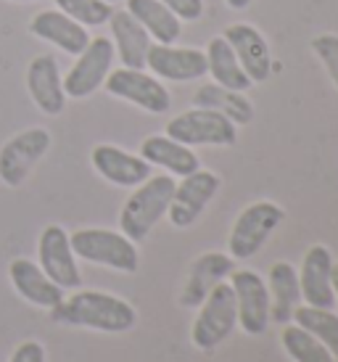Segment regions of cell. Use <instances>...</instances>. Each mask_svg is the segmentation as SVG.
Listing matches in <instances>:
<instances>
[{"mask_svg": "<svg viewBox=\"0 0 338 362\" xmlns=\"http://www.w3.org/2000/svg\"><path fill=\"white\" fill-rule=\"evenodd\" d=\"M167 135L172 141L182 143V146H233L238 141V127L211 109H193L177 114L175 119L167 122Z\"/></svg>", "mask_w": 338, "mask_h": 362, "instance_id": "6", "label": "cell"}, {"mask_svg": "<svg viewBox=\"0 0 338 362\" xmlns=\"http://www.w3.org/2000/svg\"><path fill=\"white\" fill-rule=\"evenodd\" d=\"M140 156L148 161L151 167H161V170H167L169 175H177V177L196 172L201 164L190 146L172 141L169 135H148L140 143Z\"/></svg>", "mask_w": 338, "mask_h": 362, "instance_id": "22", "label": "cell"}, {"mask_svg": "<svg viewBox=\"0 0 338 362\" xmlns=\"http://www.w3.org/2000/svg\"><path fill=\"white\" fill-rule=\"evenodd\" d=\"M201 310L193 320L190 339L201 352H211L228 339L233 328L238 325V310H235V293L230 283H217L209 296L199 304Z\"/></svg>", "mask_w": 338, "mask_h": 362, "instance_id": "4", "label": "cell"}, {"mask_svg": "<svg viewBox=\"0 0 338 362\" xmlns=\"http://www.w3.org/2000/svg\"><path fill=\"white\" fill-rule=\"evenodd\" d=\"M146 66L159 80H169V82L201 80L206 74V53L199 51V48H177V45L151 42Z\"/></svg>", "mask_w": 338, "mask_h": 362, "instance_id": "13", "label": "cell"}, {"mask_svg": "<svg viewBox=\"0 0 338 362\" xmlns=\"http://www.w3.org/2000/svg\"><path fill=\"white\" fill-rule=\"evenodd\" d=\"M330 286H333V296L338 299V262H333V270H330Z\"/></svg>", "mask_w": 338, "mask_h": 362, "instance_id": "34", "label": "cell"}, {"mask_svg": "<svg viewBox=\"0 0 338 362\" xmlns=\"http://www.w3.org/2000/svg\"><path fill=\"white\" fill-rule=\"evenodd\" d=\"M193 103L199 109H211L217 111V114H222V117H228L235 127L238 124H249L254 119V103L243 93L228 90V88H222L217 82L201 85L199 90H196V95H193Z\"/></svg>", "mask_w": 338, "mask_h": 362, "instance_id": "26", "label": "cell"}, {"mask_svg": "<svg viewBox=\"0 0 338 362\" xmlns=\"http://www.w3.org/2000/svg\"><path fill=\"white\" fill-rule=\"evenodd\" d=\"M286 220L283 206L275 202H254L240 211L228 238V249L233 259H251L267 243V238Z\"/></svg>", "mask_w": 338, "mask_h": 362, "instance_id": "5", "label": "cell"}, {"mask_svg": "<svg viewBox=\"0 0 338 362\" xmlns=\"http://www.w3.org/2000/svg\"><path fill=\"white\" fill-rule=\"evenodd\" d=\"M180 21H199L204 16V0H159Z\"/></svg>", "mask_w": 338, "mask_h": 362, "instance_id": "31", "label": "cell"}, {"mask_svg": "<svg viewBox=\"0 0 338 362\" xmlns=\"http://www.w3.org/2000/svg\"><path fill=\"white\" fill-rule=\"evenodd\" d=\"M225 3H228L233 11H246L251 3H254V0H225Z\"/></svg>", "mask_w": 338, "mask_h": 362, "instance_id": "33", "label": "cell"}, {"mask_svg": "<svg viewBox=\"0 0 338 362\" xmlns=\"http://www.w3.org/2000/svg\"><path fill=\"white\" fill-rule=\"evenodd\" d=\"M233 275V293H235V310L238 325L249 336H262L269 325V291L262 275L254 270H238Z\"/></svg>", "mask_w": 338, "mask_h": 362, "instance_id": "12", "label": "cell"}, {"mask_svg": "<svg viewBox=\"0 0 338 362\" xmlns=\"http://www.w3.org/2000/svg\"><path fill=\"white\" fill-rule=\"evenodd\" d=\"M219 185H222L219 175L201 170V167L185 175L180 182H175V193H172V202H169L167 209L169 222L175 228H190L204 214L211 199L217 196Z\"/></svg>", "mask_w": 338, "mask_h": 362, "instance_id": "9", "label": "cell"}, {"mask_svg": "<svg viewBox=\"0 0 338 362\" xmlns=\"http://www.w3.org/2000/svg\"><path fill=\"white\" fill-rule=\"evenodd\" d=\"M56 6L69 19L80 21L82 27H100L114 13L111 3H103V0H56Z\"/></svg>", "mask_w": 338, "mask_h": 362, "instance_id": "29", "label": "cell"}, {"mask_svg": "<svg viewBox=\"0 0 338 362\" xmlns=\"http://www.w3.org/2000/svg\"><path fill=\"white\" fill-rule=\"evenodd\" d=\"M330 270H333V257L325 246H309L304 259H301V267H298V291H301V299L309 304V307H322V310H330L336 304V296H333V286H330Z\"/></svg>", "mask_w": 338, "mask_h": 362, "instance_id": "15", "label": "cell"}, {"mask_svg": "<svg viewBox=\"0 0 338 362\" xmlns=\"http://www.w3.org/2000/svg\"><path fill=\"white\" fill-rule=\"evenodd\" d=\"M50 317L61 325L90 328L100 333H124L135 328L138 312L129 302L103 291H74L59 307L50 310Z\"/></svg>", "mask_w": 338, "mask_h": 362, "instance_id": "1", "label": "cell"}, {"mask_svg": "<svg viewBox=\"0 0 338 362\" xmlns=\"http://www.w3.org/2000/svg\"><path fill=\"white\" fill-rule=\"evenodd\" d=\"M293 320L309 331L317 339L333 357H338V315L333 310H322V307H296L293 310Z\"/></svg>", "mask_w": 338, "mask_h": 362, "instance_id": "27", "label": "cell"}, {"mask_svg": "<svg viewBox=\"0 0 338 362\" xmlns=\"http://www.w3.org/2000/svg\"><path fill=\"white\" fill-rule=\"evenodd\" d=\"M50 132L45 127H30V130L13 135L0 148V182L8 188H19L30 177L35 164L48 153Z\"/></svg>", "mask_w": 338, "mask_h": 362, "instance_id": "8", "label": "cell"}, {"mask_svg": "<svg viewBox=\"0 0 338 362\" xmlns=\"http://www.w3.org/2000/svg\"><path fill=\"white\" fill-rule=\"evenodd\" d=\"M37 259H40L42 272L56 286H61L64 291L82 286L80 267H77V259H74V252H71L69 243V233L64 230L61 225L42 228L40 241H37Z\"/></svg>", "mask_w": 338, "mask_h": 362, "instance_id": "11", "label": "cell"}, {"mask_svg": "<svg viewBox=\"0 0 338 362\" xmlns=\"http://www.w3.org/2000/svg\"><path fill=\"white\" fill-rule=\"evenodd\" d=\"M175 193L172 175H151L146 182H140L132 191L120 214V228L132 243H140L148 238L153 225L167 214L169 202Z\"/></svg>", "mask_w": 338, "mask_h": 362, "instance_id": "2", "label": "cell"}, {"mask_svg": "<svg viewBox=\"0 0 338 362\" xmlns=\"http://www.w3.org/2000/svg\"><path fill=\"white\" fill-rule=\"evenodd\" d=\"M280 344L293 362H336V357L301 325L286 322V328L280 333Z\"/></svg>", "mask_w": 338, "mask_h": 362, "instance_id": "28", "label": "cell"}, {"mask_svg": "<svg viewBox=\"0 0 338 362\" xmlns=\"http://www.w3.org/2000/svg\"><path fill=\"white\" fill-rule=\"evenodd\" d=\"M27 90H30L35 106L48 114L59 117L66 106V93H64V77H61L59 61L53 56H37L27 66Z\"/></svg>", "mask_w": 338, "mask_h": 362, "instance_id": "17", "label": "cell"}, {"mask_svg": "<svg viewBox=\"0 0 338 362\" xmlns=\"http://www.w3.org/2000/svg\"><path fill=\"white\" fill-rule=\"evenodd\" d=\"M30 32L35 37H40V40L56 45L59 51L69 53V56H80L90 42L88 27H82L80 21L69 19V16L61 13L59 8L35 13L30 21Z\"/></svg>", "mask_w": 338, "mask_h": 362, "instance_id": "18", "label": "cell"}, {"mask_svg": "<svg viewBox=\"0 0 338 362\" xmlns=\"http://www.w3.org/2000/svg\"><path fill=\"white\" fill-rule=\"evenodd\" d=\"M222 37L230 42L235 59L243 66V71L249 74L251 82L269 80V74H272V53H269L264 35L257 27H251V24H230Z\"/></svg>", "mask_w": 338, "mask_h": 362, "instance_id": "16", "label": "cell"}, {"mask_svg": "<svg viewBox=\"0 0 338 362\" xmlns=\"http://www.w3.org/2000/svg\"><path fill=\"white\" fill-rule=\"evenodd\" d=\"M204 53H206V74H211V80L217 82V85L235 93H246L254 85L249 80V74L243 71V66L238 64V59H235L230 42L222 35L211 37Z\"/></svg>", "mask_w": 338, "mask_h": 362, "instance_id": "25", "label": "cell"}, {"mask_svg": "<svg viewBox=\"0 0 338 362\" xmlns=\"http://www.w3.org/2000/svg\"><path fill=\"white\" fill-rule=\"evenodd\" d=\"M312 51L328 69L330 80L338 88V35H317L312 40Z\"/></svg>", "mask_w": 338, "mask_h": 362, "instance_id": "30", "label": "cell"}, {"mask_svg": "<svg viewBox=\"0 0 338 362\" xmlns=\"http://www.w3.org/2000/svg\"><path fill=\"white\" fill-rule=\"evenodd\" d=\"M129 16H135L143 30L148 32L151 40L164 42V45H175L182 35V24L172 11L159 3V0H127Z\"/></svg>", "mask_w": 338, "mask_h": 362, "instance_id": "24", "label": "cell"}, {"mask_svg": "<svg viewBox=\"0 0 338 362\" xmlns=\"http://www.w3.org/2000/svg\"><path fill=\"white\" fill-rule=\"evenodd\" d=\"M114 59H117V51H114L111 37H90L88 48L77 56L74 66L64 77V93H66V98L82 101V98L93 95L98 88H103Z\"/></svg>", "mask_w": 338, "mask_h": 362, "instance_id": "7", "label": "cell"}, {"mask_svg": "<svg viewBox=\"0 0 338 362\" xmlns=\"http://www.w3.org/2000/svg\"><path fill=\"white\" fill-rule=\"evenodd\" d=\"M11 362H45V346L40 341H24L11 354Z\"/></svg>", "mask_w": 338, "mask_h": 362, "instance_id": "32", "label": "cell"}, {"mask_svg": "<svg viewBox=\"0 0 338 362\" xmlns=\"http://www.w3.org/2000/svg\"><path fill=\"white\" fill-rule=\"evenodd\" d=\"M93 170L98 172L103 180H109L111 185L120 188H138L140 182H146L151 177V164L143 156L127 153L111 146V143H100L90 153Z\"/></svg>", "mask_w": 338, "mask_h": 362, "instance_id": "14", "label": "cell"}, {"mask_svg": "<svg viewBox=\"0 0 338 362\" xmlns=\"http://www.w3.org/2000/svg\"><path fill=\"white\" fill-rule=\"evenodd\" d=\"M267 291H269V320L280 322V325L293 320V310L301 302V291H298L296 267L291 262H275L269 267Z\"/></svg>", "mask_w": 338, "mask_h": 362, "instance_id": "23", "label": "cell"}, {"mask_svg": "<svg viewBox=\"0 0 338 362\" xmlns=\"http://www.w3.org/2000/svg\"><path fill=\"white\" fill-rule=\"evenodd\" d=\"M233 272V257L222 252H206L201 254L199 259L190 264L188 281H185V288L180 293V304L182 307H199L209 291L228 278Z\"/></svg>", "mask_w": 338, "mask_h": 362, "instance_id": "20", "label": "cell"}, {"mask_svg": "<svg viewBox=\"0 0 338 362\" xmlns=\"http://www.w3.org/2000/svg\"><path fill=\"white\" fill-rule=\"evenodd\" d=\"M103 3H111V6H114V3H117V0H103Z\"/></svg>", "mask_w": 338, "mask_h": 362, "instance_id": "36", "label": "cell"}, {"mask_svg": "<svg viewBox=\"0 0 338 362\" xmlns=\"http://www.w3.org/2000/svg\"><path fill=\"white\" fill-rule=\"evenodd\" d=\"M103 85H106V90L114 98L129 101L132 106L148 111V114H164L172 106L169 90L161 85L159 77H151L143 69H127V66H122L117 71H109V77H106Z\"/></svg>", "mask_w": 338, "mask_h": 362, "instance_id": "10", "label": "cell"}, {"mask_svg": "<svg viewBox=\"0 0 338 362\" xmlns=\"http://www.w3.org/2000/svg\"><path fill=\"white\" fill-rule=\"evenodd\" d=\"M8 275L16 293L24 302L42 307V310H53L64 302V288L50 281L40 264H35L32 259H24V257L13 259L8 267Z\"/></svg>", "mask_w": 338, "mask_h": 362, "instance_id": "19", "label": "cell"}, {"mask_svg": "<svg viewBox=\"0 0 338 362\" xmlns=\"http://www.w3.org/2000/svg\"><path fill=\"white\" fill-rule=\"evenodd\" d=\"M11 3H37V0H11Z\"/></svg>", "mask_w": 338, "mask_h": 362, "instance_id": "35", "label": "cell"}, {"mask_svg": "<svg viewBox=\"0 0 338 362\" xmlns=\"http://www.w3.org/2000/svg\"><path fill=\"white\" fill-rule=\"evenodd\" d=\"M109 27L111 42H114V51L120 56L122 66H127V69H146L151 37L148 32L135 21V16H129L127 11H114L109 16Z\"/></svg>", "mask_w": 338, "mask_h": 362, "instance_id": "21", "label": "cell"}, {"mask_svg": "<svg viewBox=\"0 0 338 362\" xmlns=\"http://www.w3.org/2000/svg\"><path fill=\"white\" fill-rule=\"evenodd\" d=\"M71 252L93 264H103L117 272H138L140 254L138 246L129 241L124 233L106 230V228H82L69 235Z\"/></svg>", "mask_w": 338, "mask_h": 362, "instance_id": "3", "label": "cell"}]
</instances>
